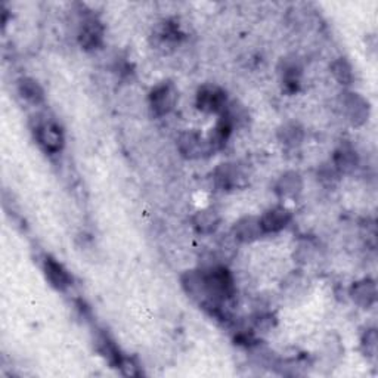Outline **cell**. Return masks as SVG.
I'll use <instances>...</instances> for the list:
<instances>
[{
  "mask_svg": "<svg viewBox=\"0 0 378 378\" xmlns=\"http://www.w3.org/2000/svg\"><path fill=\"white\" fill-rule=\"evenodd\" d=\"M177 101V90L172 82H163L150 94V108L154 115L163 117L170 112Z\"/></svg>",
  "mask_w": 378,
  "mask_h": 378,
  "instance_id": "1",
  "label": "cell"
},
{
  "mask_svg": "<svg viewBox=\"0 0 378 378\" xmlns=\"http://www.w3.org/2000/svg\"><path fill=\"white\" fill-rule=\"evenodd\" d=\"M36 139L41 147L50 154H57L64 148L62 130L52 120H43L36 126Z\"/></svg>",
  "mask_w": 378,
  "mask_h": 378,
  "instance_id": "2",
  "label": "cell"
},
{
  "mask_svg": "<svg viewBox=\"0 0 378 378\" xmlns=\"http://www.w3.org/2000/svg\"><path fill=\"white\" fill-rule=\"evenodd\" d=\"M228 106L225 90L219 86L205 85L197 94V107L207 114H221Z\"/></svg>",
  "mask_w": 378,
  "mask_h": 378,
  "instance_id": "3",
  "label": "cell"
},
{
  "mask_svg": "<svg viewBox=\"0 0 378 378\" xmlns=\"http://www.w3.org/2000/svg\"><path fill=\"white\" fill-rule=\"evenodd\" d=\"M177 148L180 154L185 155L188 159H200L213 152L208 138H204L197 132H192V130L179 136Z\"/></svg>",
  "mask_w": 378,
  "mask_h": 378,
  "instance_id": "4",
  "label": "cell"
},
{
  "mask_svg": "<svg viewBox=\"0 0 378 378\" xmlns=\"http://www.w3.org/2000/svg\"><path fill=\"white\" fill-rule=\"evenodd\" d=\"M342 108H343L344 115L347 117V120L351 124L359 126L368 120V114H370L368 102L358 94H351V92L343 94Z\"/></svg>",
  "mask_w": 378,
  "mask_h": 378,
  "instance_id": "5",
  "label": "cell"
},
{
  "mask_svg": "<svg viewBox=\"0 0 378 378\" xmlns=\"http://www.w3.org/2000/svg\"><path fill=\"white\" fill-rule=\"evenodd\" d=\"M291 221V212L284 205L272 207L260 217V224L265 233H275L282 231Z\"/></svg>",
  "mask_w": 378,
  "mask_h": 378,
  "instance_id": "6",
  "label": "cell"
},
{
  "mask_svg": "<svg viewBox=\"0 0 378 378\" xmlns=\"http://www.w3.org/2000/svg\"><path fill=\"white\" fill-rule=\"evenodd\" d=\"M262 235H265V232L262 229V224H260V217H242L233 226V237L240 242H252Z\"/></svg>",
  "mask_w": 378,
  "mask_h": 378,
  "instance_id": "7",
  "label": "cell"
},
{
  "mask_svg": "<svg viewBox=\"0 0 378 378\" xmlns=\"http://www.w3.org/2000/svg\"><path fill=\"white\" fill-rule=\"evenodd\" d=\"M244 175L241 173L237 164H220L213 175L215 185L220 189H235L242 185Z\"/></svg>",
  "mask_w": 378,
  "mask_h": 378,
  "instance_id": "8",
  "label": "cell"
},
{
  "mask_svg": "<svg viewBox=\"0 0 378 378\" xmlns=\"http://www.w3.org/2000/svg\"><path fill=\"white\" fill-rule=\"evenodd\" d=\"M45 273H46V278L49 279L50 285L55 286L57 290L64 291L71 286V282H73L71 275L67 269L57 262V260L50 259V257H48L45 260Z\"/></svg>",
  "mask_w": 378,
  "mask_h": 378,
  "instance_id": "9",
  "label": "cell"
},
{
  "mask_svg": "<svg viewBox=\"0 0 378 378\" xmlns=\"http://www.w3.org/2000/svg\"><path fill=\"white\" fill-rule=\"evenodd\" d=\"M350 297L358 306L365 309L371 307L377 300L375 282L371 279H362L355 282L350 289Z\"/></svg>",
  "mask_w": 378,
  "mask_h": 378,
  "instance_id": "10",
  "label": "cell"
},
{
  "mask_svg": "<svg viewBox=\"0 0 378 378\" xmlns=\"http://www.w3.org/2000/svg\"><path fill=\"white\" fill-rule=\"evenodd\" d=\"M358 167V154L349 143L338 147L334 154V168L338 173H351Z\"/></svg>",
  "mask_w": 378,
  "mask_h": 378,
  "instance_id": "11",
  "label": "cell"
},
{
  "mask_svg": "<svg viewBox=\"0 0 378 378\" xmlns=\"http://www.w3.org/2000/svg\"><path fill=\"white\" fill-rule=\"evenodd\" d=\"M102 25L95 18H87L83 24L79 33L80 45L85 49H95L102 42Z\"/></svg>",
  "mask_w": 378,
  "mask_h": 378,
  "instance_id": "12",
  "label": "cell"
},
{
  "mask_svg": "<svg viewBox=\"0 0 378 378\" xmlns=\"http://www.w3.org/2000/svg\"><path fill=\"white\" fill-rule=\"evenodd\" d=\"M303 189V179L297 172H286L284 173L278 184L277 192L282 198H296Z\"/></svg>",
  "mask_w": 378,
  "mask_h": 378,
  "instance_id": "13",
  "label": "cell"
},
{
  "mask_svg": "<svg viewBox=\"0 0 378 378\" xmlns=\"http://www.w3.org/2000/svg\"><path fill=\"white\" fill-rule=\"evenodd\" d=\"M192 224L200 233H212L219 228L220 216L213 208H204L194 216Z\"/></svg>",
  "mask_w": 378,
  "mask_h": 378,
  "instance_id": "14",
  "label": "cell"
},
{
  "mask_svg": "<svg viewBox=\"0 0 378 378\" xmlns=\"http://www.w3.org/2000/svg\"><path fill=\"white\" fill-rule=\"evenodd\" d=\"M278 138L285 147L296 148L303 140V129L296 123H286L279 129Z\"/></svg>",
  "mask_w": 378,
  "mask_h": 378,
  "instance_id": "15",
  "label": "cell"
},
{
  "mask_svg": "<svg viewBox=\"0 0 378 378\" xmlns=\"http://www.w3.org/2000/svg\"><path fill=\"white\" fill-rule=\"evenodd\" d=\"M18 89H20V94L24 99H27L31 103H36V106L37 103L43 102V99H45L43 89L33 79H22L18 83Z\"/></svg>",
  "mask_w": 378,
  "mask_h": 378,
  "instance_id": "16",
  "label": "cell"
},
{
  "mask_svg": "<svg viewBox=\"0 0 378 378\" xmlns=\"http://www.w3.org/2000/svg\"><path fill=\"white\" fill-rule=\"evenodd\" d=\"M331 73L335 77V80L343 86H349L354 82V70H351V65L344 58H338L331 64Z\"/></svg>",
  "mask_w": 378,
  "mask_h": 378,
  "instance_id": "17",
  "label": "cell"
},
{
  "mask_svg": "<svg viewBox=\"0 0 378 378\" xmlns=\"http://www.w3.org/2000/svg\"><path fill=\"white\" fill-rule=\"evenodd\" d=\"M377 331L375 330H368L365 331L362 340H361V347L363 350V354L370 359H375L377 358Z\"/></svg>",
  "mask_w": 378,
  "mask_h": 378,
  "instance_id": "18",
  "label": "cell"
},
{
  "mask_svg": "<svg viewBox=\"0 0 378 378\" xmlns=\"http://www.w3.org/2000/svg\"><path fill=\"white\" fill-rule=\"evenodd\" d=\"M119 368L127 377H138L140 374L139 372V368H138V365L132 359H129V358H123L122 359V362L119 365Z\"/></svg>",
  "mask_w": 378,
  "mask_h": 378,
  "instance_id": "19",
  "label": "cell"
}]
</instances>
